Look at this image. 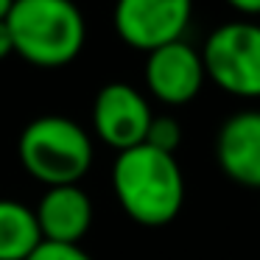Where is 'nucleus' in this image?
Wrapping results in <instances>:
<instances>
[{"mask_svg":"<svg viewBox=\"0 0 260 260\" xmlns=\"http://www.w3.org/2000/svg\"><path fill=\"white\" fill-rule=\"evenodd\" d=\"M112 187L123 213L143 226L171 224L185 204V176L176 157L148 143L118 151Z\"/></svg>","mask_w":260,"mask_h":260,"instance_id":"obj_1","label":"nucleus"},{"mask_svg":"<svg viewBox=\"0 0 260 260\" xmlns=\"http://www.w3.org/2000/svg\"><path fill=\"white\" fill-rule=\"evenodd\" d=\"M151 107L148 101L135 90L132 84L123 81H112V84L101 87L92 104V129L107 143L109 148H135L146 143V132L151 126Z\"/></svg>","mask_w":260,"mask_h":260,"instance_id":"obj_6","label":"nucleus"},{"mask_svg":"<svg viewBox=\"0 0 260 260\" xmlns=\"http://www.w3.org/2000/svg\"><path fill=\"white\" fill-rule=\"evenodd\" d=\"M207 73H204L202 51L176 40L148 53L146 59V84L157 101L168 107H185L202 92Z\"/></svg>","mask_w":260,"mask_h":260,"instance_id":"obj_7","label":"nucleus"},{"mask_svg":"<svg viewBox=\"0 0 260 260\" xmlns=\"http://www.w3.org/2000/svg\"><path fill=\"white\" fill-rule=\"evenodd\" d=\"M28 260H92L79 243H53V241H42L34 249Z\"/></svg>","mask_w":260,"mask_h":260,"instance_id":"obj_12","label":"nucleus"},{"mask_svg":"<svg viewBox=\"0 0 260 260\" xmlns=\"http://www.w3.org/2000/svg\"><path fill=\"white\" fill-rule=\"evenodd\" d=\"M34 213L42 241L53 243H79L92 224V202L79 185L48 187Z\"/></svg>","mask_w":260,"mask_h":260,"instance_id":"obj_9","label":"nucleus"},{"mask_svg":"<svg viewBox=\"0 0 260 260\" xmlns=\"http://www.w3.org/2000/svg\"><path fill=\"white\" fill-rule=\"evenodd\" d=\"M224 3L241 14H260V0H224Z\"/></svg>","mask_w":260,"mask_h":260,"instance_id":"obj_14","label":"nucleus"},{"mask_svg":"<svg viewBox=\"0 0 260 260\" xmlns=\"http://www.w3.org/2000/svg\"><path fill=\"white\" fill-rule=\"evenodd\" d=\"M146 143L151 148H159L165 154H174L182 143V126L171 115H154L151 126L146 132Z\"/></svg>","mask_w":260,"mask_h":260,"instance_id":"obj_11","label":"nucleus"},{"mask_svg":"<svg viewBox=\"0 0 260 260\" xmlns=\"http://www.w3.org/2000/svg\"><path fill=\"white\" fill-rule=\"evenodd\" d=\"M14 53V42H12V34H9V25L6 20H0V62L9 59Z\"/></svg>","mask_w":260,"mask_h":260,"instance_id":"obj_13","label":"nucleus"},{"mask_svg":"<svg viewBox=\"0 0 260 260\" xmlns=\"http://www.w3.org/2000/svg\"><path fill=\"white\" fill-rule=\"evenodd\" d=\"M215 159L224 176L260 190V109H243L221 123L215 135Z\"/></svg>","mask_w":260,"mask_h":260,"instance_id":"obj_8","label":"nucleus"},{"mask_svg":"<svg viewBox=\"0 0 260 260\" xmlns=\"http://www.w3.org/2000/svg\"><path fill=\"white\" fill-rule=\"evenodd\" d=\"M12 3H14V0H0V20H6V14H9V9H12Z\"/></svg>","mask_w":260,"mask_h":260,"instance_id":"obj_15","label":"nucleus"},{"mask_svg":"<svg viewBox=\"0 0 260 260\" xmlns=\"http://www.w3.org/2000/svg\"><path fill=\"white\" fill-rule=\"evenodd\" d=\"M193 17V0H115L112 23L129 48L151 53L182 40Z\"/></svg>","mask_w":260,"mask_h":260,"instance_id":"obj_5","label":"nucleus"},{"mask_svg":"<svg viewBox=\"0 0 260 260\" xmlns=\"http://www.w3.org/2000/svg\"><path fill=\"white\" fill-rule=\"evenodd\" d=\"M17 154L23 168L42 185H79L92 165V140L76 120L42 115L23 129Z\"/></svg>","mask_w":260,"mask_h":260,"instance_id":"obj_3","label":"nucleus"},{"mask_svg":"<svg viewBox=\"0 0 260 260\" xmlns=\"http://www.w3.org/2000/svg\"><path fill=\"white\" fill-rule=\"evenodd\" d=\"M204 73L235 98H260V23L232 20L210 31L202 48Z\"/></svg>","mask_w":260,"mask_h":260,"instance_id":"obj_4","label":"nucleus"},{"mask_svg":"<svg viewBox=\"0 0 260 260\" xmlns=\"http://www.w3.org/2000/svg\"><path fill=\"white\" fill-rule=\"evenodd\" d=\"M14 53L34 68H64L81 53L87 23L73 0H14L6 14Z\"/></svg>","mask_w":260,"mask_h":260,"instance_id":"obj_2","label":"nucleus"},{"mask_svg":"<svg viewBox=\"0 0 260 260\" xmlns=\"http://www.w3.org/2000/svg\"><path fill=\"white\" fill-rule=\"evenodd\" d=\"M42 243L37 213L12 199H0V260H28Z\"/></svg>","mask_w":260,"mask_h":260,"instance_id":"obj_10","label":"nucleus"}]
</instances>
